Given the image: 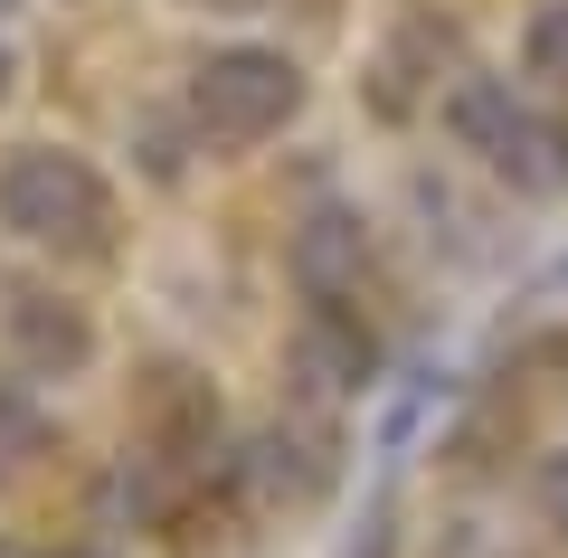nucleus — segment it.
I'll return each instance as SVG.
<instances>
[{"label": "nucleus", "mask_w": 568, "mask_h": 558, "mask_svg": "<svg viewBox=\"0 0 568 558\" xmlns=\"http://www.w3.org/2000/svg\"><path fill=\"white\" fill-rule=\"evenodd\" d=\"M446 123H455V142H465V152H484L493 171L511 180V190H530V200L568 190V123L530 114L503 77H465V85L446 95Z\"/></svg>", "instance_id": "obj_1"}, {"label": "nucleus", "mask_w": 568, "mask_h": 558, "mask_svg": "<svg viewBox=\"0 0 568 558\" xmlns=\"http://www.w3.org/2000/svg\"><path fill=\"white\" fill-rule=\"evenodd\" d=\"M0 227H20L29 246H104V180L77 152H29L0 161Z\"/></svg>", "instance_id": "obj_2"}, {"label": "nucleus", "mask_w": 568, "mask_h": 558, "mask_svg": "<svg viewBox=\"0 0 568 558\" xmlns=\"http://www.w3.org/2000/svg\"><path fill=\"white\" fill-rule=\"evenodd\" d=\"M294 104H304V77H294V58H275V48H219V58L200 67V85H190V114L219 142L275 133Z\"/></svg>", "instance_id": "obj_3"}, {"label": "nucleus", "mask_w": 568, "mask_h": 558, "mask_svg": "<svg viewBox=\"0 0 568 558\" xmlns=\"http://www.w3.org/2000/svg\"><path fill=\"white\" fill-rule=\"evenodd\" d=\"M369 369H379L369 332L342 313V303H313V322L294 332V379H304V398H351Z\"/></svg>", "instance_id": "obj_4"}, {"label": "nucleus", "mask_w": 568, "mask_h": 558, "mask_svg": "<svg viewBox=\"0 0 568 558\" xmlns=\"http://www.w3.org/2000/svg\"><path fill=\"white\" fill-rule=\"evenodd\" d=\"M361 265H369V227L351 219V209H313V219L294 227V284H304L313 303L361 294Z\"/></svg>", "instance_id": "obj_5"}, {"label": "nucleus", "mask_w": 568, "mask_h": 558, "mask_svg": "<svg viewBox=\"0 0 568 558\" xmlns=\"http://www.w3.org/2000/svg\"><path fill=\"white\" fill-rule=\"evenodd\" d=\"M10 332H20V359H29V369H85V351H95L85 313H77V303H48V294H29Z\"/></svg>", "instance_id": "obj_6"}, {"label": "nucleus", "mask_w": 568, "mask_h": 558, "mask_svg": "<svg viewBox=\"0 0 568 558\" xmlns=\"http://www.w3.org/2000/svg\"><path fill=\"white\" fill-rule=\"evenodd\" d=\"M521 67H530L540 85H549V95H568V0H540V10H530Z\"/></svg>", "instance_id": "obj_7"}, {"label": "nucleus", "mask_w": 568, "mask_h": 558, "mask_svg": "<svg viewBox=\"0 0 568 558\" xmlns=\"http://www.w3.org/2000/svg\"><path fill=\"white\" fill-rule=\"evenodd\" d=\"M39 445H48V417H39V398L0 388V474H10V464H29Z\"/></svg>", "instance_id": "obj_8"}, {"label": "nucleus", "mask_w": 568, "mask_h": 558, "mask_svg": "<svg viewBox=\"0 0 568 558\" xmlns=\"http://www.w3.org/2000/svg\"><path fill=\"white\" fill-rule=\"evenodd\" d=\"M540 511H549V530H568V445L540 464Z\"/></svg>", "instance_id": "obj_9"}, {"label": "nucleus", "mask_w": 568, "mask_h": 558, "mask_svg": "<svg viewBox=\"0 0 568 558\" xmlns=\"http://www.w3.org/2000/svg\"><path fill=\"white\" fill-rule=\"evenodd\" d=\"M67 558H104V549H67Z\"/></svg>", "instance_id": "obj_10"}]
</instances>
